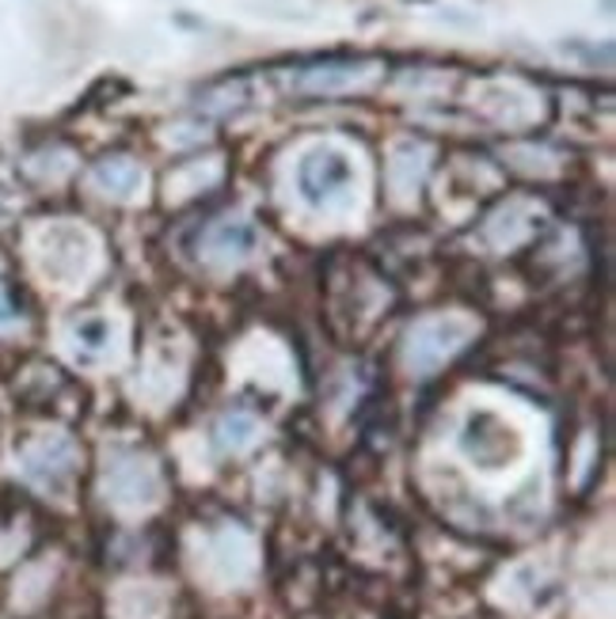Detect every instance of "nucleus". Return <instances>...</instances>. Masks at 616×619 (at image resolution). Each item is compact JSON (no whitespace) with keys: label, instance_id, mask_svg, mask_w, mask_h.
<instances>
[{"label":"nucleus","instance_id":"f257e3e1","mask_svg":"<svg viewBox=\"0 0 616 619\" xmlns=\"http://www.w3.org/2000/svg\"><path fill=\"white\" fill-rule=\"evenodd\" d=\"M354 160L335 145H316L297 160V190L309 206L335 209L354 198Z\"/></svg>","mask_w":616,"mask_h":619},{"label":"nucleus","instance_id":"f03ea898","mask_svg":"<svg viewBox=\"0 0 616 619\" xmlns=\"http://www.w3.org/2000/svg\"><path fill=\"white\" fill-rule=\"evenodd\" d=\"M457 445H461L465 456L472 460L476 468H483V471H502V468L518 464L521 452H526L521 433L514 430L510 422L502 419V414L483 411V406L465 419Z\"/></svg>","mask_w":616,"mask_h":619},{"label":"nucleus","instance_id":"7ed1b4c3","mask_svg":"<svg viewBox=\"0 0 616 619\" xmlns=\"http://www.w3.org/2000/svg\"><path fill=\"white\" fill-rule=\"evenodd\" d=\"M20 468L35 487L50 494H66L72 471H77V445L61 433H46L20 452Z\"/></svg>","mask_w":616,"mask_h":619},{"label":"nucleus","instance_id":"20e7f679","mask_svg":"<svg viewBox=\"0 0 616 619\" xmlns=\"http://www.w3.org/2000/svg\"><path fill=\"white\" fill-rule=\"evenodd\" d=\"M104 491L115 505L141 510V505H153L160 498V475H156V468L145 456L118 452L104 471Z\"/></svg>","mask_w":616,"mask_h":619},{"label":"nucleus","instance_id":"39448f33","mask_svg":"<svg viewBox=\"0 0 616 619\" xmlns=\"http://www.w3.org/2000/svg\"><path fill=\"white\" fill-rule=\"evenodd\" d=\"M472 335V323L461 316H446V320H427L411 331L408 342V365L415 369L419 376L434 373V369L453 354L461 342Z\"/></svg>","mask_w":616,"mask_h":619},{"label":"nucleus","instance_id":"423d86ee","mask_svg":"<svg viewBox=\"0 0 616 619\" xmlns=\"http://www.w3.org/2000/svg\"><path fill=\"white\" fill-rule=\"evenodd\" d=\"M88 266H91V247L85 233H77V228H53V233L42 236V271L53 282L61 285L80 282L88 274Z\"/></svg>","mask_w":616,"mask_h":619},{"label":"nucleus","instance_id":"0eeeda50","mask_svg":"<svg viewBox=\"0 0 616 619\" xmlns=\"http://www.w3.org/2000/svg\"><path fill=\"white\" fill-rule=\"evenodd\" d=\"M118 338V327L107 316H88L72 327V357L80 365H99L104 357H110Z\"/></svg>","mask_w":616,"mask_h":619},{"label":"nucleus","instance_id":"6e6552de","mask_svg":"<svg viewBox=\"0 0 616 619\" xmlns=\"http://www.w3.org/2000/svg\"><path fill=\"white\" fill-rule=\"evenodd\" d=\"M260 419L247 411H228L225 419L217 422V445L225 452H244L247 445H255L260 441Z\"/></svg>","mask_w":616,"mask_h":619},{"label":"nucleus","instance_id":"1a4fd4ad","mask_svg":"<svg viewBox=\"0 0 616 619\" xmlns=\"http://www.w3.org/2000/svg\"><path fill=\"white\" fill-rule=\"evenodd\" d=\"M96 179L104 183L107 194H115V198H130V194L141 187V168L130 160H107L96 168Z\"/></svg>","mask_w":616,"mask_h":619},{"label":"nucleus","instance_id":"9d476101","mask_svg":"<svg viewBox=\"0 0 616 619\" xmlns=\"http://www.w3.org/2000/svg\"><path fill=\"white\" fill-rule=\"evenodd\" d=\"M209 247L221 255H247L255 247V233L247 225H221L214 236H209Z\"/></svg>","mask_w":616,"mask_h":619},{"label":"nucleus","instance_id":"9b49d317","mask_svg":"<svg viewBox=\"0 0 616 619\" xmlns=\"http://www.w3.org/2000/svg\"><path fill=\"white\" fill-rule=\"evenodd\" d=\"M20 316H23L20 304L12 301V293H8V285L0 282V331H4V327H16V323H20Z\"/></svg>","mask_w":616,"mask_h":619},{"label":"nucleus","instance_id":"f8f14e48","mask_svg":"<svg viewBox=\"0 0 616 619\" xmlns=\"http://www.w3.org/2000/svg\"><path fill=\"white\" fill-rule=\"evenodd\" d=\"M354 80V69L346 72H320V77H309L312 88H339V85H351Z\"/></svg>","mask_w":616,"mask_h":619}]
</instances>
